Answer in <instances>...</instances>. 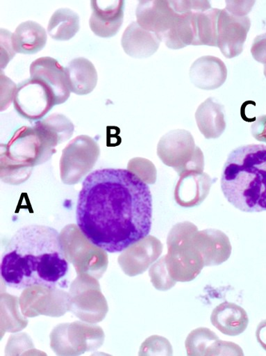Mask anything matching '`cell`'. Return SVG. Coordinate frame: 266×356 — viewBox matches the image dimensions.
<instances>
[{"label": "cell", "mask_w": 266, "mask_h": 356, "mask_svg": "<svg viewBox=\"0 0 266 356\" xmlns=\"http://www.w3.org/2000/svg\"><path fill=\"white\" fill-rule=\"evenodd\" d=\"M251 54L259 63L266 65V33L257 36L252 44Z\"/></svg>", "instance_id": "26"}, {"label": "cell", "mask_w": 266, "mask_h": 356, "mask_svg": "<svg viewBox=\"0 0 266 356\" xmlns=\"http://www.w3.org/2000/svg\"><path fill=\"white\" fill-rule=\"evenodd\" d=\"M254 1H226V10L237 17H246L251 12Z\"/></svg>", "instance_id": "27"}, {"label": "cell", "mask_w": 266, "mask_h": 356, "mask_svg": "<svg viewBox=\"0 0 266 356\" xmlns=\"http://www.w3.org/2000/svg\"><path fill=\"white\" fill-rule=\"evenodd\" d=\"M195 119L199 131L206 139L219 138L226 127L224 106L213 98H208L199 105Z\"/></svg>", "instance_id": "20"}, {"label": "cell", "mask_w": 266, "mask_h": 356, "mask_svg": "<svg viewBox=\"0 0 266 356\" xmlns=\"http://www.w3.org/2000/svg\"><path fill=\"white\" fill-rule=\"evenodd\" d=\"M2 170L28 171L43 163L56 152L35 127H23L16 131L8 145H2Z\"/></svg>", "instance_id": "5"}, {"label": "cell", "mask_w": 266, "mask_h": 356, "mask_svg": "<svg viewBox=\"0 0 266 356\" xmlns=\"http://www.w3.org/2000/svg\"><path fill=\"white\" fill-rule=\"evenodd\" d=\"M35 127L53 148L69 139L74 131L72 121L60 114H53L42 121H38Z\"/></svg>", "instance_id": "23"}, {"label": "cell", "mask_w": 266, "mask_h": 356, "mask_svg": "<svg viewBox=\"0 0 266 356\" xmlns=\"http://www.w3.org/2000/svg\"><path fill=\"white\" fill-rule=\"evenodd\" d=\"M99 154V147L93 138L80 136L64 149L61 165L63 168L83 170L92 168Z\"/></svg>", "instance_id": "17"}, {"label": "cell", "mask_w": 266, "mask_h": 356, "mask_svg": "<svg viewBox=\"0 0 266 356\" xmlns=\"http://www.w3.org/2000/svg\"><path fill=\"white\" fill-rule=\"evenodd\" d=\"M47 39L46 30L37 22L29 21L18 26L12 41L16 53L33 55L46 47Z\"/></svg>", "instance_id": "21"}, {"label": "cell", "mask_w": 266, "mask_h": 356, "mask_svg": "<svg viewBox=\"0 0 266 356\" xmlns=\"http://www.w3.org/2000/svg\"><path fill=\"white\" fill-rule=\"evenodd\" d=\"M13 35L7 30L1 29V68L6 67L17 54L13 48Z\"/></svg>", "instance_id": "25"}, {"label": "cell", "mask_w": 266, "mask_h": 356, "mask_svg": "<svg viewBox=\"0 0 266 356\" xmlns=\"http://www.w3.org/2000/svg\"><path fill=\"white\" fill-rule=\"evenodd\" d=\"M213 181L206 172H192L181 176L175 191L176 202L183 208L200 205L209 194Z\"/></svg>", "instance_id": "13"}, {"label": "cell", "mask_w": 266, "mask_h": 356, "mask_svg": "<svg viewBox=\"0 0 266 356\" xmlns=\"http://www.w3.org/2000/svg\"><path fill=\"white\" fill-rule=\"evenodd\" d=\"M251 21L246 17H237L221 10L217 20V47L226 58L231 59L241 54Z\"/></svg>", "instance_id": "9"}, {"label": "cell", "mask_w": 266, "mask_h": 356, "mask_svg": "<svg viewBox=\"0 0 266 356\" xmlns=\"http://www.w3.org/2000/svg\"><path fill=\"white\" fill-rule=\"evenodd\" d=\"M157 154L160 160L173 168L180 177L203 172V154L187 130L176 129L164 135L158 143Z\"/></svg>", "instance_id": "6"}, {"label": "cell", "mask_w": 266, "mask_h": 356, "mask_svg": "<svg viewBox=\"0 0 266 356\" xmlns=\"http://www.w3.org/2000/svg\"><path fill=\"white\" fill-rule=\"evenodd\" d=\"M256 337L261 347L266 350V319L258 325Z\"/></svg>", "instance_id": "30"}, {"label": "cell", "mask_w": 266, "mask_h": 356, "mask_svg": "<svg viewBox=\"0 0 266 356\" xmlns=\"http://www.w3.org/2000/svg\"><path fill=\"white\" fill-rule=\"evenodd\" d=\"M221 10L211 8L192 15L194 42L192 46L217 47V20Z\"/></svg>", "instance_id": "22"}, {"label": "cell", "mask_w": 266, "mask_h": 356, "mask_svg": "<svg viewBox=\"0 0 266 356\" xmlns=\"http://www.w3.org/2000/svg\"><path fill=\"white\" fill-rule=\"evenodd\" d=\"M188 355H229L228 351H235L242 355V349L236 344L220 341L208 328L199 327L192 331L185 341Z\"/></svg>", "instance_id": "15"}, {"label": "cell", "mask_w": 266, "mask_h": 356, "mask_svg": "<svg viewBox=\"0 0 266 356\" xmlns=\"http://www.w3.org/2000/svg\"><path fill=\"white\" fill-rule=\"evenodd\" d=\"M1 277L9 287H67L69 262L59 232L50 227L31 225L19 229L4 250Z\"/></svg>", "instance_id": "2"}, {"label": "cell", "mask_w": 266, "mask_h": 356, "mask_svg": "<svg viewBox=\"0 0 266 356\" xmlns=\"http://www.w3.org/2000/svg\"><path fill=\"white\" fill-rule=\"evenodd\" d=\"M66 73L70 91L78 95L91 93L97 85V71L94 64L85 58L71 61L66 67Z\"/></svg>", "instance_id": "19"}, {"label": "cell", "mask_w": 266, "mask_h": 356, "mask_svg": "<svg viewBox=\"0 0 266 356\" xmlns=\"http://www.w3.org/2000/svg\"><path fill=\"white\" fill-rule=\"evenodd\" d=\"M152 214L150 189L139 176L129 170L103 168L83 184L76 222L94 246L117 253L149 236Z\"/></svg>", "instance_id": "1"}, {"label": "cell", "mask_w": 266, "mask_h": 356, "mask_svg": "<svg viewBox=\"0 0 266 356\" xmlns=\"http://www.w3.org/2000/svg\"><path fill=\"white\" fill-rule=\"evenodd\" d=\"M210 321L222 333L228 336H237L247 329L249 318L246 311L240 306L224 302L213 309Z\"/></svg>", "instance_id": "18"}, {"label": "cell", "mask_w": 266, "mask_h": 356, "mask_svg": "<svg viewBox=\"0 0 266 356\" xmlns=\"http://www.w3.org/2000/svg\"><path fill=\"white\" fill-rule=\"evenodd\" d=\"M197 231L192 223L185 222L174 225L168 235V254L165 257L169 273L176 282L192 280L205 266L193 243Z\"/></svg>", "instance_id": "4"}, {"label": "cell", "mask_w": 266, "mask_h": 356, "mask_svg": "<svg viewBox=\"0 0 266 356\" xmlns=\"http://www.w3.org/2000/svg\"><path fill=\"white\" fill-rule=\"evenodd\" d=\"M221 189L226 200L242 212L266 211V145L233 149L224 165Z\"/></svg>", "instance_id": "3"}, {"label": "cell", "mask_w": 266, "mask_h": 356, "mask_svg": "<svg viewBox=\"0 0 266 356\" xmlns=\"http://www.w3.org/2000/svg\"><path fill=\"white\" fill-rule=\"evenodd\" d=\"M251 133L256 140L266 143V115L256 118L251 126Z\"/></svg>", "instance_id": "28"}, {"label": "cell", "mask_w": 266, "mask_h": 356, "mask_svg": "<svg viewBox=\"0 0 266 356\" xmlns=\"http://www.w3.org/2000/svg\"><path fill=\"white\" fill-rule=\"evenodd\" d=\"M123 0H92V14L90 19L92 31L101 38H110L119 31L124 17Z\"/></svg>", "instance_id": "10"}, {"label": "cell", "mask_w": 266, "mask_h": 356, "mask_svg": "<svg viewBox=\"0 0 266 356\" xmlns=\"http://www.w3.org/2000/svg\"><path fill=\"white\" fill-rule=\"evenodd\" d=\"M31 77L46 83L53 92L57 105L66 102L70 97L66 68L57 60L44 57L37 59L31 65Z\"/></svg>", "instance_id": "11"}, {"label": "cell", "mask_w": 266, "mask_h": 356, "mask_svg": "<svg viewBox=\"0 0 266 356\" xmlns=\"http://www.w3.org/2000/svg\"><path fill=\"white\" fill-rule=\"evenodd\" d=\"M190 78L197 88L204 90H214L225 83L227 69L219 58L210 56H203L192 65Z\"/></svg>", "instance_id": "14"}, {"label": "cell", "mask_w": 266, "mask_h": 356, "mask_svg": "<svg viewBox=\"0 0 266 356\" xmlns=\"http://www.w3.org/2000/svg\"><path fill=\"white\" fill-rule=\"evenodd\" d=\"M80 30V17L78 14L69 9L62 8L57 10L51 17L48 33L55 40L69 41Z\"/></svg>", "instance_id": "24"}, {"label": "cell", "mask_w": 266, "mask_h": 356, "mask_svg": "<svg viewBox=\"0 0 266 356\" xmlns=\"http://www.w3.org/2000/svg\"><path fill=\"white\" fill-rule=\"evenodd\" d=\"M160 42L155 33L143 29L137 22L128 26L122 38L124 51L134 58L151 57L158 50Z\"/></svg>", "instance_id": "16"}, {"label": "cell", "mask_w": 266, "mask_h": 356, "mask_svg": "<svg viewBox=\"0 0 266 356\" xmlns=\"http://www.w3.org/2000/svg\"><path fill=\"white\" fill-rule=\"evenodd\" d=\"M264 75L266 78V65H264Z\"/></svg>", "instance_id": "31"}, {"label": "cell", "mask_w": 266, "mask_h": 356, "mask_svg": "<svg viewBox=\"0 0 266 356\" xmlns=\"http://www.w3.org/2000/svg\"><path fill=\"white\" fill-rule=\"evenodd\" d=\"M1 88L2 90H5V92H2V97L5 95V106L8 99V105L11 104L13 99H15L17 86L6 75L3 74V72L1 73ZM2 101V102L4 101ZM4 105L2 106H4Z\"/></svg>", "instance_id": "29"}, {"label": "cell", "mask_w": 266, "mask_h": 356, "mask_svg": "<svg viewBox=\"0 0 266 356\" xmlns=\"http://www.w3.org/2000/svg\"><path fill=\"white\" fill-rule=\"evenodd\" d=\"M14 104L22 117L37 120L44 117L57 105V102L53 92L46 83L31 78L18 85Z\"/></svg>", "instance_id": "8"}, {"label": "cell", "mask_w": 266, "mask_h": 356, "mask_svg": "<svg viewBox=\"0 0 266 356\" xmlns=\"http://www.w3.org/2000/svg\"><path fill=\"white\" fill-rule=\"evenodd\" d=\"M183 14L177 12L168 0H144L136 10L137 23L155 33L161 42L177 28Z\"/></svg>", "instance_id": "7"}, {"label": "cell", "mask_w": 266, "mask_h": 356, "mask_svg": "<svg viewBox=\"0 0 266 356\" xmlns=\"http://www.w3.org/2000/svg\"><path fill=\"white\" fill-rule=\"evenodd\" d=\"M193 243L205 266L219 265L226 261L231 253L228 238L219 230L197 231L193 236Z\"/></svg>", "instance_id": "12"}]
</instances>
